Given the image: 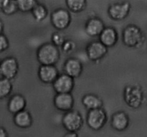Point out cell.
<instances>
[{
  "label": "cell",
  "instance_id": "obj_1",
  "mask_svg": "<svg viewBox=\"0 0 147 137\" xmlns=\"http://www.w3.org/2000/svg\"><path fill=\"white\" fill-rule=\"evenodd\" d=\"M36 56L40 65H55L60 58V50L53 43H44L37 49Z\"/></svg>",
  "mask_w": 147,
  "mask_h": 137
},
{
  "label": "cell",
  "instance_id": "obj_2",
  "mask_svg": "<svg viewBox=\"0 0 147 137\" xmlns=\"http://www.w3.org/2000/svg\"><path fill=\"white\" fill-rule=\"evenodd\" d=\"M123 100L126 104L132 109H139L145 100L144 92L142 86L137 83H131L125 86Z\"/></svg>",
  "mask_w": 147,
  "mask_h": 137
},
{
  "label": "cell",
  "instance_id": "obj_3",
  "mask_svg": "<svg viewBox=\"0 0 147 137\" xmlns=\"http://www.w3.org/2000/svg\"><path fill=\"white\" fill-rule=\"evenodd\" d=\"M145 41L144 33L136 24H129L122 32V42L130 48H139Z\"/></svg>",
  "mask_w": 147,
  "mask_h": 137
},
{
  "label": "cell",
  "instance_id": "obj_4",
  "mask_svg": "<svg viewBox=\"0 0 147 137\" xmlns=\"http://www.w3.org/2000/svg\"><path fill=\"white\" fill-rule=\"evenodd\" d=\"M72 17L70 11L63 8L55 9L50 15V22L57 31H63L71 24Z\"/></svg>",
  "mask_w": 147,
  "mask_h": 137
},
{
  "label": "cell",
  "instance_id": "obj_5",
  "mask_svg": "<svg viewBox=\"0 0 147 137\" xmlns=\"http://www.w3.org/2000/svg\"><path fill=\"white\" fill-rule=\"evenodd\" d=\"M108 121V115L103 108L88 111L86 116V124L90 129L99 131L103 129Z\"/></svg>",
  "mask_w": 147,
  "mask_h": 137
},
{
  "label": "cell",
  "instance_id": "obj_6",
  "mask_svg": "<svg viewBox=\"0 0 147 137\" xmlns=\"http://www.w3.org/2000/svg\"><path fill=\"white\" fill-rule=\"evenodd\" d=\"M84 120L79 111L72 110L65 113L62 118V125L67 132H77L83 126Z\"/></svg>",
  "mask_w": 147,
  "mask_h": 137
},
{
  "label": "cell",
  "instance_id": "obj_7",
  "mask_svg": "<svg viewBox=\"0 0 147 137\" xmlns=\"http://www.w3.org/2000/svg\"><path fill=\"white\" fill-rule=\"evenodd\" d=\"M131 9V4L129 1L116 2L110 4L108 7L109 17L114 21H121L129 16Z\"/></svg>",
  "mask_w": 147,
  "mask_h": 137
},
{
  "label": "cell",
  "instance_id": "obj_8",
  "mask_svg": "<svg viewBox=\"0 0 147 137\" xmlns=\"http://www.w3.org/2000/svg\"><path fill=\"white\" fill-rule=\"evenodd\" d=\"M19 68L20 65L17 59L13 56H9L1 61L0 74L3 78L11 80L18 74Z\"/></svg>",
  "mask_w": 147,
  "mask_h": 137
},
{
  "label": "cell",
  "instance_id": "obj_9",
  "mask_svg": "<svg viewBox=\"0 0 147 137\" xmlns=\"http://www.w3.org/2000/svg\"><path fill=\"white\" fill-rule=\"evenodd\" d=\"M108 49L99 40H94L88 44L86 53L90 61L98 63L106 57Z\"/></svg>",
  "mask_w": 147,
  "mask_h": 137
},
{
  "label": "cell",
  "instance_id": "obj_10",
  "mask_svg": "<svg viewBox=\"0 0 147 137\" xmlns=\"http://www.w3.org/2000/svg\"><path fill=\"white\" fill-rule=\"evenodd\" d=\"M75 85L74 78L65 73H62L52 86L56 93H71L74 89Z\"/></svg>",
  "mask_w": 147,
  "mask_h": 137
},
{
  "label": "cell",
  "instance_id": "obj_11",
  "mask_svg": "<svg viewBox=\"0 0 147 137\" xmlns=\"http://www.w3.org/2000/svg\"><path fill=\"white\" fill-rule=\"evenodd\" d=\"M53 104L58 111L67 113L73 110L74 97L72 93H56L53 98Z\"/></svg>",
  "mask_w": 147,
  "mask_h": 137
},
{
  "label": "cell",
  "instance_id": "obj_12",
  "mask_svg": "<svg viewBox=\"0 0 147 137\" xmlns=\"http://www.w3.org/2000/svg\"><path fill=\"white\" fill-rule=\"evenodd\" d=\"M37 76L42 83L53 85L60 76V73L55 65H40Z\"/></svg>",
  "mask_w": 147,
  "mask_h": 137
},
{
  "label": "cell",
  "instance_id": "obj_13",
  "mask_svg": "<svg viewBox=\"0 0 147 137\" xmlns=\"http://www.w3.org/2000/svg\"><path fill=\"white\" fill-rule=\"evenodd\" d=\"M106 28L104 22L98 17H90L85 24V32L89 37H99Z\"/></svg>",
  "mask_w": 147,
  "mask_h": 137
},
{
  "label": "cell",
  "instance_id": "obj_14",
  "mask_svg": "<svg viewBox=\"0 0 147 137\" xmlns=\"http://www.w3.org/2000/svg\"><path fill=\"white\" fill-rule=\"evenodd\" d=\"M130 118L126 112L119 111L113 113L111 119V126L116 132H124L129 128Z\"/></svg>",
  "mask_w": 147,
  "mask_h": 137
},
{
  "label": "cell",
  "instance_id": "obj_15",
  "mask_svg": "<svg viewBox=\"0 0 147 137\" xmlns=\"http://www.w3.org/2000/svg\"><path fill=\"white\" fill-rule=\"evenodd\" d=\"M83 70V63L76 57H69L63 65L64 73L74 79L81 76Z\"/></svg>",
  "mask_w": 147,
  "mask_h": 137
},
{
  "label": "cell",
  "instance_id": "obj_16",
  "mask_svg": "<svg viewBox=\"0 0 147 137\" xmlns=\"http://www.w3.org/2000/svg\"><path fill=\"white\" fill-rule=\"evenodd\" d=\"M119 33L116 29L113 27H106L100 35L99 36V41L106 46L107 48L113 47L117 44L119 41Z\"/></svg>",
  "mask_w": 147,
  "mask_h": 137
},
{
  "label": "cell",
  "instance_id": "obj_17",
  "mask_svg": "<svg viewBox=\"0 0 147 137\" xmlns=\"http://www.w3.org/2000/svg\"><path fill=\"white\" fill-rule=\"evenodd\" d=\"M27 106V100L22 94H14L10 97L7 102V110L11 114H17L25 110Z\"/></svg>",
  "mask_w": 147,
  "mask_h": 137
},
{
  "label": "cell",
  "instance_id": "obj_18",
  "mask_svg": "<svg viewBox=\"0 0 147 137\" xmlns=\"http://www.w3.org/2000/svg\"><path fill=\"white\" fill-rule=\"evenodd\" d=\"M13 121L15 126L20 129H28L32 125L33 119L30 112L24 110L14 115Z\"/></svg>",
  "mask_w": 147,
  "mask_h": 137
},
{
  "label": "cell",
  "instance_id": "obj_19",
  "mask_svg": "<svg viewBox=\"0 0 147 137\" xmlns=\"http://www.w3.org/2000/svg\"><path fill=\"white\" fill-rule=\"evenodd\" d=\"M82 104L88 111L101 109L103 106V102L98 96L93 93H88L82 98Z\"/></svg>",
  "mask_w": 147,
  "mask_h": 137
},
{
  "label": "cell",
  "instance_id": "obj_20",
  "mask_svg": "<svg viewBox=\"0 0 147 137\" xmlns=\"http://www.w3.org/2000/svg\"><path fill=\"white\" fill-rule=\"evenodd\" d=\"M0 9L6 15H12L19 11L17 1L14 0H1L0 1Z\"/></svg>",
  "mask_w": 147,
  "mask_h": 137
},
{
  "label": "cell",
  "instance_id": "obj_21",
  "mask_svg": "<svg viewBox=\"0 0 147 137\" xmlns=\"http://www.w3.org/2000/svg\"><path fill=\"white\" fill-rule=\"evenodd\" d=\"M65 4L67 9L73 13L82 12L87 7L86 0H66Z\"/></svg>",
  "mask_w": 147,
  "mask_h": 137
},
{
  "label": "cell",
  "instance_id": "obj_22",
  "mask_svg": "<svg viewBox=\"0 0 147 137\" xmlns=\"http://www.w3.org/2000/svg\"><path fill=\"white\" fill-rule=\"evenodd\" d=\"M31 13L36 21L42 22L48 15V9L45 4L38 2Z\"/></svg>",
  "mask_w": 147,
  "mask_h": 137
},
{
  "label": "cell",
  "instance_id": "obj_23",
  "mask_svg": "<svg viewBox=\"0 0 147 137\" xmlns=\"http://www.w3.org/2000/svg\"><path fill=\"white\" fill-rule=\"evenodd\" d=\"M13 89L11 80L1 78L0 80V98L1 99L7 98L11 94Z\"/></svg>",
  "mask_w": 147,
  "mask_h": 137
},
{
  "label": "cell",
  "instance_id": "obj_24",
  "mask_svg": "<svg viewBox=\"0 0 147 137\" xmlns=\"http://www.w3.org/2000/svg\"><path fill=\"white\" fill-rule=\"evenodd\" d=\"M39 1L36 0H17V6L19 11L22 12H32L33 9L38 4Z\"/></svg>",
  "mask_w": 147,
  "mask_h": 137
},
{
  "label": "cell",
  "instance_id": "obj_25",
  "mask_svg": "<svg viewBox=\"0 0 147 137\" xmlns=\"http://www.w3.org/2000/svg\"><path fill=\"white\" fill-rule=\"evenodd\" d=\"M66 40L67 39H66L65 36L60 31L55 32L51 35V43H53L54 45L57 47H61Z\"/></svg>",
  "mask_w": 147,
  "mask_h": 137
},
{
  "label": "cell",
  "instance_id": "obj_26",
  "mask_svg": "<svg viewBox=\"0 0 147 137\" xmlns=\"http://www.w3.org/2000/svg\"><path fill=\"white\" fill-rule=\"evenodd\" d=\"M76 43L72 40H69V39H67V40L65 42V43L61 47L62 51L63 52V53H65L66 55L73 53L76 50Z\"/></svg>",
  "mask_w": 147,
  "mask_h": 137
},
{
  "label": "cell",
  "instance_id": "obj_27",
  "mask_svg": "<svg viewBox=\"0 0 147 137\" xmlns=\"http://www.w3.org/2000/svg\"><path fill=\"white\" fill-rule=\"evenodd\" d=\"M9 47V41L7 36L2 33L0 35V50L2 53L8 50Z\"/></svg>",
  "mask_w": 147,
  "mask_h": 137
},
{
  "label": "cell",
  "instance_id": "obj_28",
  "mask_svg": "<svg viewBox=\"0 0 147 137\" xmlns=\"http://www.w3.org/2000/svg\"><path fill=\"white\" fill-rule=\"evenodd\" d=\"M0 137H9L7 130L3 126H1L0 129Z\"/></svg>",
  "mask_w": 147,
  "mask_h": 137
},
{
  "label": "cell",
  "instance_id": "obj_29",
  "mask_svg": "<svg viewBox=\"0 0 147 137\" xmlns=\"http://www.w3.org/2000/svg\"><path fill=\"white\" fill-rule=\"evenodd\" d=\"M63 137H78L77 132H67Z\"/></svg>",
  "mask_w": 147,
  "mask_h": 137
},
{
  "label": "cell",
  "instance_id": "obj_30",
  "mask_svg": "<svg viewBox=\"0 0 147 137\" xmlns=\"http://www.w3.org/2000/svg\"><path fill=\"white\" fill-rule=\"evenodd\" d=\"M3 30H4V24H3V22L1 21L0 22V33L2 34L3 32Z\"/></svg>",
  "mask_w": 147,
  "mask_h": 137
}]
</instances>
